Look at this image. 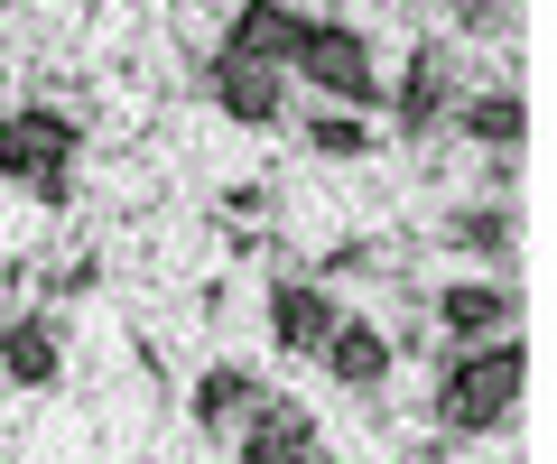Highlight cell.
Returning <instances> with one entry per match:
<instances>
[{
  "mask_svg": "<svg viewBox=\"0 0 557 464\" xmlns=\"http://www.w3.org/2000/svg\"><path fill=\"white\" fill-rule=\"evenodd\" d=\"M520 372H530L520 335L456 353V363L437 372V427H446V437H502V427H511V409H520Z\"/></svg>",
  "mask_w": 557,
  "mask_h": 464,
  "instance_id": "cell-1",
  "label": "cell"
},
{
  "mask_svg": "<svg viewBox=\"0 0 557 464\" xmlns=\"http://www.w3.org/2000/svg\"><path fill=\"white\" fill-rule=\"evenodd\" d=\"M288 65H298V75L317 84L325 102H344L354 122H362V112L381 102V65H372V38H362L354 20H307V47H298Z\"/></svg>",
  "mask_w": 557,
  "mask_h": 464,
  "instance_id": "cell-2",
  "label": "cell"
},
{
  "mask_svg": "<svg viewBox=\"0 0 557 464\" xmlns=\"http://www.w3.org/2000/svg\"><path fill=\"white\" fill-rule=\"evenodd\" d=\"M84 130L75 112H10V149H0V177H20V196L65 204V167H75Z\"/></svg>",
  "mask_w": 557,
  "mask_h": 464,
  "instance_id": "cell-3",
  "label": "cell"
},
{
  "mask_svg": "<svg viewBox=\"0 0 557 464\" xmlns=\"http://www.w3.org/2000/svg\"><path fill=\"white\" fill-rule=\"evenodd\" d=\"M205 93H214L223 122L270 130L278 112H288V65H260V57H233V47H214V57H205Z\"/></svg>",
  "mask_w": 557,
  "mask_h": 464,
  "instance_id": "cell-4",
  "label": "cell"
},
{
  "mask_svg": "<svg viewBox=\"0 0 557 464\" xmlns=\"http://www.w3.org/2000/svg\"><path fill=\"white\" fill-rule=\"evenodd\" d=\"M335 288L325 279H278L270 288V335H278V353H325V335H335Z\"/></svg>",
  "mask_w": 557,
  "mask_h": 464,
  "instance_id": "cell-5",
  "label": "cell"
},
{
  "mask_svg": "<svg viewBox=\"0 0 557 464\" xmlns=\"http://www.w3.org/2000/svg\"><path fill=\"white\" fill-rule=\"evenodd\" d=\"M233 455L242 464H317V418H307L298 400H260Z\"/></svg>",
  "mask_w": 557,
  "mask_h": 464,
  "instance_id": "cell-6",
  "label": "cell"
},
{
  "mask_svg": "<svg viewBox=\"0 0 557 464\" xmlns=\"http://www.w3.org/2000/svg\"><path fill=\"white\" fill-rule=\"evenodd\" d=\"M0 372H10L20 390H57V372H65V335H57V316L0 325Z\"/></svg>",
  "mask_w": 557,
  "mask_h": 464,
  "instance_id": "cell-7",
  "label": "cell"
},
{
  "mask_svg": "<svg viewBox=\"0 0 557 464\" xmlns=\"http://www.w3.org/2000/svg\"><path fill=\"white\" fill-rule=\"evenodd\" d=\"M317 363L335 372L344 390H381V381H391V335H381V325H362V316H335V335H325Z\"/></svg>",
  "mask_w": 557,
  "mask_h": 464,
  "instance_id": "cell-8",
  "label": "cell"
},
{
  "mask_svg": "<svg viewBox=\"0 0 557 464\" xmlns=\"http://www.w3.org/2000/svg\"><path fill=\"white\" fill-rule=\"evenodd\" d=\"M437 325H446V335H474V343H502V335H511V288H493V279L437 288Z\"/></svg>",
  "mask_w": 557,
  "mask_h": 464,
  "instance_id": "cell-9",
  "label": "cell"
},
{
  "mask_svg": "<svg viewBox=\"0 0 557 464\" xmlns=\"http://www.w3.org/2000/svg\"><path fill=\"white\" fill-rule=\"evenodd\" d=\"M233 57H260V65H288L307 47V10H270V0H251V10H233Z\"/></svg>",
  "mask_w": 557,
  "mask_h": 464,
  "instance_id": "cell-10",
  "label": "cell"
},
{
  "mask_svg": "<svg viewBox=\"0 0 557 464\" xmlns=\"http://www.w3.org/2000/svg\"><path fill=\"white\" fill-rule=\"evenodd\" d=\"M391 112H399V130H409V140H428V130H437L446 112H456V102H446V75H437V57H428V47H418V57L399 65V93H391Z\"/></svg>",
  "mask_w": 557,
  "mask_h": 464,
  "instance_id": "cell-11",
  "label": "cell"
},
{
  "mask_svg": "<svg viewBox=\"0 0 557 464\" xmlns=\"http://www.w3.org/2000/svg\"><path fill=\"white\" fill-rule=\"evenodd\" d=\"M242 409H260V372L251 363H214L196 381V427H233Z\"/></svg>",
  "mask_w": 557,
  "mask_h": 464,
  "instance_id": "cell-12",
  "label": "cell"
},
{
  "mask_svg": "<svg viewBox=\"0 0 557 464\" xmlns=\"http://www.w3.org/2000/svg\"><path fill=\"white\" fill-rule=\"evenodd\" d=\"M456 122H465L474 149H520L530 112H520V93H474V102H456Z\"/></svg>",
  "mask_w": 557,
  "mask_h": 464,
  "instance_id": "cell-13",
  "label": "cell"
},
{
  "mask_svg": "<svg viewBox=\"0 0 557 464\" xmlns=\"http://www.w3.org/2000/svg\"><path fill=\"white\" fill-rule=\"evenodd\" d=\"M307 149H317V159H372V122H354V112H317V122H307Z\"/></svg>",
  "mask_w": 557,
  "mask_h": 464,
  "instance_id": "cell-14",
  "label": "cell"
},
{
  "mask_svg": "<svg viewBox=\"0 0 557 464\" xmlns=\"http://www.w3.org/2000/svg\"><path fill=\"white\" fill-rule=\"evenodd\" d=\"M456 242L465 251H511V214L502 204H474V214H456Z\"/></svg>",
  "mask_w": 557,
  "mask_h": 464,
  "instance_id": "cell-15",
  "label": "cell"
},
{
  "mask_svg": "<svg viewBox=\"0 0 557 464\" xmlns=\"http://www.w3.org/2000/svg\"><path fill=\"white\" fill-rule=\"evenodd\" d=\"M0 149H10V112H0Z\"/></svg>",
  "mask_w": 557,
  "mask_h": 464,
  "instance_id": "cell-16",
  "label": "cell"
}]
</instances>
